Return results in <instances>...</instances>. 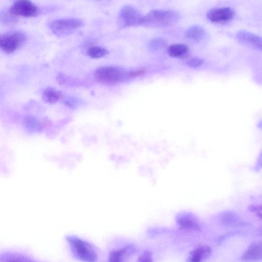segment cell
Listing matches in <instances>:
<instances>
[{"mask_svg": "<svg viewBox=\"0 0 262 262\" xmlns=\"http://www.w3.org/2000/svg\"><path fill=\"white\" fill-rule=\"evenodd\" d=\"M181 16L175 11L156 9L144 16L143 25L149 28H165L177 23Z\"/></svg>", "mask_w": 262, "mask_h": 262, "instance_id": "1", "label": "cell"}, {"mask_svg": "<svg viewBox=\"0 0 262 262\" xmlns=\"http://www.w3.org/2000/svg\"><path fill=\"white\" fill-rule=\"evenodd\" d=\"M66 239L74 256L83 262H97V254L89 242L74 235H68Z\"/></svg>", "mask_w": 262, "mask_h": 262, "instance_id": "2", "label": "cell"}, {"mask_svg": "<svg viewBox=\"0 0 262 262\" xmlns=\"http://www.w3.org/2000/svg\"><path fill=\"white\" fill-rule=\"evenodd\" d=\"M129 73L114 66H102L96 70L94 76L96 79L101 83L114 85L128 80L131 78Z\"/></svg>", "mask_w": 262, "mask_h": 262, "instance_id": "3", "label": "cell"}, {"mask_svg": "<svg viewBox=\"0 0 262 262\" xmlns=\"http://www.w3.org/2000/svg\"><path fill=\"white\" fill-rule=\"evenodd\" d=\"M83 25V21L80 19L67 17L53 20L50 23L49 28L56 36H63L70 34Z\"/></svg>", "mask_w": 262, "mask_h": 262, "instance_id": "4", "label": "cell"}, {"mask_svg": "<svg viewBox=\"0 0 262 262\" xmlns=\"http://www.w3.org/2000/svg\"><path fill=\"white\" fill-rule=\"evenodd\" d=\"M26 40V36L19 31H13L2 34L0 36V47L7 53L14 52L21 47Z\"/></svg>", "mask_w": 262, "mask_h": 262, "instance_id": "5", "label": "cell"}, {"mask_svg": "<svg viewBox=\"0 0 262 262\" xmlns=\"http://www.w3.org/2000/svg\"><path fill=\"white\" fill-rule=\"evenodd\" d=\"M144 16L135 8L124 6L120 10L118 24L121 28L129 27L143 24Z\"/></svg>", "mask_w": 262, "mask_h": 262, "instance_id": "6", "label": "cell"}, {"mask_svg": "<svg viewBox=\"0 0 262 262\" xmlns=\"http://www.w3.org/2000/svg\"><path fill=\"white\" fill-rule=\"evenodd\" d=\"M8 12L13 16L32 17L38 14L39 8L30 1L18 0L14 2Z\"/></svg>", "mask_w": 262, "mask_h": 262, "instance_id": "7", "label": "cell"}, {"mask_svg": "<svg viewBox=\"0 0 262 262\" xmlns=\"http://www.w3.org/2000/svg\"><path fill=\"white\" fill-rule=\"evenodd\" d=\"M235 14L234 10L229 7L213 8L207 14V18L215 23H225L230 21Z\"/></svg>", "mask_w": 262, "mask_h": 262, "instance_id": "8", "label": "cell"}, {"mask_svg": "<svg viewBox=\"0 0 262 262\" xmlns=\"http://www.w3.org/2000/svg\"><path fill=\"white\" fill-rule=\"evenodd\" d=\"M176 220L181 229L193 230L201 229V225L198 219L191 212H181L177 214Z\"/></svg>", "mask_w": 262, "mask_h": 262, "instance_id": "9", "label": "cell"}, {"mask_svg": "<svg viewBox=\"0 0 262 262\" xmlns=\"http://www.w3.org/2000/svg\"><path fill=\"white\" fill-rule=\"evenodd\" d=\"M236 38L242 43L262 51V36L246 30H241L237 33Z\"/></svg>", "mask_w": 262, "mask_h": 262, "instance_id": "10", "label": "cell"}, {"mask_svg": "<svg viewBox=\"0 0 262 262\" xmlns=\"http://www.w3.org/2000/svg\"><path fill=\"white\" fill-rule=\"evenodd\" d=\"M241 259L248 262L257 261L262 260V241L253 243L244 252Z\"/></svg>", "mask_w": 262, "mask_h": 262, "instance_id": "11", "label": "cell"}, {"mask_svg": "<svg viewBox=\"0 0 262 262\" xmlns=\"http://www.w3.org/2000/svg\"><path fill=\"white\" fill-rule=\"evenodd\" d=\"M211 248L207 245L200 246L190 253L187 258L188 262H202L211 254Z\"/></svg>", "mask_w": 262, "mask_h": 262, "instance_id": "12", "label": "cell"}, {"mask_svg": "<svg viewBox=\"0 0 262 262\" xmlns=\"http://www.w3.org/2000/svg\"><path fill=\"white\" fill-rule=\"evenodd\" d=\"M135 250V247L129 244L119 249L112 251L109 254L108 262H122L125 257L131 254Z\"/></svg>", "mask_w": 262, "mask_h": 262, "instance_id": "13", "label": "cell"}, {"mask_svg": "<svg viewBox=\"0 0 262 262\" xmlns=\"http://www.w3.org/2000/svg\"><path fill=\"white\" fill-rule=\"evenodd\" d=\"M220 221L225 226H235L242 224V221L238 215L232 211H225L220 216Z\"/></svg>", "mask_w": 262, "mask_h": 262, "instance_id": "14", "label": "cell"}, {"mask_svg": "<svg viewBox=\"0 0 262 262\" xmlns=\"http://www.w3.org/2000/svg\"><path fill=\"white\" fill-rule=\"evenodd\" d=\"M62 97L61 93L54 88L48 87L43 92L42 100L47 103L53 104L57 102Z\"/></svg>", "mask_w": 262, "mask_h": 262, "instance_id": "15", "label": "cell"}, {"mask_svg": "<svg viewBox=\"0 0 262 262\" xmlns=\"http://www.w3.org/2000/svg\"><path fill=\"white\" fill-rule=\"evenodd\" d=\"M204 29L200 26L194 25L190 27L186 31V37L193 41H200L205 35Z\"/></svg>", "mask_w": 262, "mask_h": 262, "instance_id": "16", "label": "cell"}, {"mask_svg": "<svg viewBox=\"0 0 262 262\" xmlns=\"http://www.w3.org/2000/svg\"><path fill=\"white\" fill-rule=\"evenodd\" d=\"M188 51V47L185 44L177 43L169 46L167 52L169 56L173 57L184 56Z\"/></svg>", "mask_w": 262, "mask_h": 262, "instance_id": "17", "label": "cell"}, {"mask_svg": "<svg viewBox=\"0 0 262 262\" xmlns=\"http://www.w3.org/2000/svg\"><path fill=\"white\" fill-rule=\"evenodd\" d=\"M1 262H35L23 255L16 253H9L1 258Z\"/></svg>", "mask_w": 262, "mask_h": 262, "instance_id": "18", "label": "cell"}, {"mask_svg": "<svg viewBox=\"0 0 262 262\" xmlns=\"http://www.w3.org/2000/svg\"><path fill=\"white\" fill-rule=\"evenodd\" d=\"M108 51L105 49L99 46H93L89 48L87 50V54L91 58H98L106 55Z\"/></svg>", "mask_w": 262, "mask_h": 262, "instance_id": "19", "label": "cell"}, {"mask_svg": "<svg viewBox=\"0 0 262 262\" xmlns=\"http://www.w3.org/2000/svg\"><path fill=\"white\" fill-rule=\"evenodd\" d=\"M166 44V41L163 38H156L149 41L148 48L149 50L154 51L164 48Z\"/></svg>", "mask_w": 262, "mask_h": 262, "instance_id": "20", "label": "cell"}, {"mask_svg": "<svg viewBox=\"0 0 262 262\" xmlns=\"http://www.w3.org/2000/svg\"><path fill=\"white\" fill-rule=\"evenodd\" d=\"M26 126L29 129L37 131L41 128V124L37 119L33 117H27L25 119Z\"/></svg>", "mask_w": 262, "mask_h": 262, "instance_id": "21", "label": "cell"}, {"mask_svg": "<svg viewBox=\"0 0 262 262\" xmlns=\"http://www.w3.org/2000/svg\"><path fill=\"white\" fill-rule=\"evenodd\" d=\"M137 262H153L151 252L148 250L144 251L139 257Z\"/></svg>", "mask_w": 262, "mask_h": 262, "instance_id": "22", "label": "cell"}, {"mask_svg": "<svg viewBox=\"0 0 262 262\" xmlns=\"http://www.w3.org/2000/svg\"><path fill=\"white\" fill-rule=\"evenodd\" d=\"M203 60L198 57H192L187 61V64L192 68H197L203 63Z\"/></svg>", "mask_w": 262, "mask_h": 262, "instance_id": "23", "label": "cell"}, {"mask_svg": "<svg viewBox=\"0 0 262 262\" xmlns=\"http://www.w3.org/2000/svg\"><path fill=\"white\" fill-rule=\"evenodd\" d=\"M250 211L254 213L257 217L262 220V205H252L249 207Z\"/></svg>", "mask_w": 262, "mask_h": 262, "instance_id": "24", "label": "cell"}, {"mask_svg": "<svg viewBox=\"0 0 262 262\" xmlns=\"http://www.w3.org/2000/svg\"><path fill=\"white\" fill-rule=\"evenodd\" d=\"M63 103L69 107L74 108L78 104L79 102L74 98L69 97L64 99Z\"/></svg>", "mask_w": 262, "mask_h": 262, "instance_id": "25", "label": "cell"}, {"mask_svg": "<svg viewBox=\"0 0 262 262\" xmlns=\"http://www.w3.org/2000/svg\"><path fill=\"white\" fill-rule=\"evenodd\" d=\"M145 69H141L134 72H130L129 75L131 78L141 76L145 73Z\"/></svg>", "mask_w": 262, "mask_h": 262, "instance_id": "26", "label": "cell"}, {"mask_svg": "<svg viewBox=\"0 0 262 262\" xmlns=\"http://www.w3.org/2000/svg\"><path fill=\"white\" fill-rule=\"evenodd\" d=\"M262 168V152L260 155L257 162L256 163V165L255 166V169L256 171L259 170Z\"/></svg>", "mask_w": 262, "mask_h": 262, "instance_id": "27", "label": "cell"}, {"mask_svg": "<svg viewBox=\"0 0 262 262\" xmlns=\"http://www.w3.org/2000/svg\"><path fill=\"white\" fill-rule=\"evenodd\" d=\"M259 231L260 234L262 235V227L259 229Z\"/></svg>", "mask_w": 262, "mask_h": 262, "instance_id": "28", "label": "cell"}, {"mask_svg": "<svg viewBox=\"0 0 262 262\" xmlns=\"http://www.w3.org/2000/svg\"><path fill=\"white\" fill-rule=\"evenodd\" d=\"M259 127L260 128H262V122H261L259 124Z\"/></svg>", "mask_w": 262, "mask_h": 262, "instance_id": "29", "label": "cell"}]
</instances>
